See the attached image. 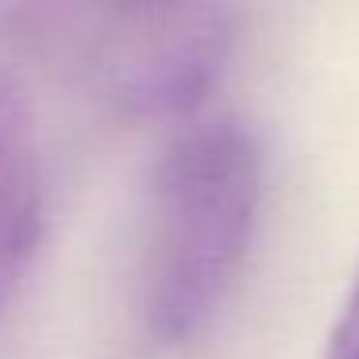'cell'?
I'll use <instances>...</instances> for the list:
<instances>
[{
  "mask_svg": "<svg viewBox=\"0 0 359 359\" xmlns=\"http://www.w3.org/2000/svg\"><path fill=\"white\" fill-rule=\"evenodd\" d=\"M263 158L240 120H197L158 155L143 197L135 313L155 348L217 317L259 217Z\"/></svg>",
  "mask_w": 359,
  "mask_h": 359,
  "instance_id": "obj_1",
  "label": "cell"
},
{
  "mask_svg": "<svg viewBox=\"0 0 359 359\" xmlns=\"http://www.w3.org/2000/svg\"><path fill=\"white\" fill-rule=\"evenodd\" d=\"M325 359H359V274H355V286H351L340 317L332 325Z\"/></svg>",
  "mask_w": 359,
  "mask_h": 359,
  "instance_id": "obj_4",
  "label": "cell"
},
{
  "mask_svg": "<svg viewBox=\"0 0 359 359\" xmlns=\"http://www.w3.org/2000/svg\"><path fill=\"white\" fill-rule=\"evenodd\" d=\"M43 228L39 132L24 86L0 70V313L24 278Z\"/></svg>",
  "mask_w": 359,
  "mask_h": 359,
  "instance_id": "obj_3",
  "label": "cell"
},
{
  "mask_svg": "<svg viewBox=\"0 0 359 359\" xmlns=\"http://www.w3.org/2000/svg\"><path fill=\"white\" fill-rule=\"evenodd\" d=\"M70 66L128 112H186L224 70L236 12L212 4H104V8H27Z\"/></svg>",
  "mask_w": 359,
  "mask_h": 359,
  "instance_id": "obj_2",
  "label": "cell"
}]
</instances>
